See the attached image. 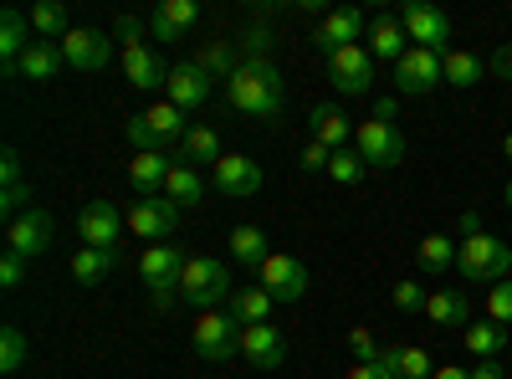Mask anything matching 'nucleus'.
<instances>
[{"instance_id":"nucleus-1","label":"nucleus","mask_w":512,"mask_h":379,"mask_svg":"<svg viewBox=\"0 0 512 379\" xmlns=\"http://www.w3.org/2000/svg\"><path fill=\"white\" fill-rule=\"evenodd\" d=\"M226 103L256 123H277L287 108V88H282V72L267 57H241L236 72L226 77Z\"/></svg>"},{"instance_id":"nucleus-2","label":"nucleus","mask_w":512,"mask_h":379,"mask_svg":"<svg viewBox=\"0 0 512 379\" xmlns=\"http://www.w3.org/2000/svg\"><path fill=\"white\" fill-rule=\"evenodd\" d=\"M456 272L466 277V282H507L512 277V246H502L497 236H487V231H472L461 246H456Z\"/></svg>"},{"instance_id":"nucleus-3","label":"nucleus","mask_w":512,"mask_h":379,"mask_svg":"<svg viewBox=\"0 0 512 379\" xmlns=\"http://www.w3.org/2000/svg\"><path fill=\"white\" fill-rule=\"evenodd\" d=\"M231 267L226 262H216V257H190L185 262V272H180V303H190V308H200V313H210L216 303H231Z\"/></svg>"},{"instance_id":"nucleus-4","label":"nucleus","mask_w":512,"mask_h":379,"mask_svg":"<svg viewBox=\"0 0 512 379\" xmlns=\"http://www.w3.org/2000/svg\"><path fill=\"white\" fill-rule=\"evenodd\" d=\"M190 344H195V354H200V359L226 364V359H236V354H241V323H236L231 313H221V308H210V313H200V318H195Z\"/></svg>"},{"instance_id":"nucleus-5","label":"nucleus","mask_w":512,"mask_h":379,"mask_svg":"<svg viewBox=\"0 0 512 379\" xmlns=\"http://www.w3.org/2000/svg\"><path fill=\"white\" fill-rule=\"evenodd\" d=\"M354 144H359V159L369 164V170H395V164L405 159V134L395 129L390 118H364L354 129Z\"/></svg>"},{"instance_id":"nucleus-6","label":"nucleus","mask_w":512,"mask_h":379,"mask_svg":"<svg viewBox=\"0 0 512 379\" xmlns=\"http://www.w3.org/2000/svg\"><path fill=\"white\" fill-rule=\"evenodd\" d=\"M400 21H405V36H410V47H425V52H451L446 41H451V21L446 11L436 6H425V0H405L400 6Z\"/></svg>"},{"instance_id":"nucleus-7","label":"nucleus","mask_w":512,"mask_h":379,"mask_svg":"<svg viewBox=\"0 0 512 379\" xmlns=\"http://www.w3.org/2000/svg\"><path fill=\"white\" fill-rule=\"evenodd\" d=\"M328 82L344 98H364V93H374V57H369V47L359 41V47H344V52H333L328 57Z\"/></svg>"},{"instance_id":"nucleus-8","label":"nucleus","mask_w":512,"mask_h":379,"mask_svg":"<svg viewBox=\"0 0 512 379\" xmlns=\"http://www.w3.org/2000/svg\"><path fill=\"white\" fill-rule=\"evenodd\" d=\"M180 226V205L169 195H139L134 205H128V231H134L139 241H164L169 231Z\"/></svg>"},{"instance_id":"nucleus-9","label":"nucleus","mask_w":512,"mask_h":379,"mask_svg":"<svg viewBox=\"0 0 512 379\" xmlns=\"http://www.w3.org/2000/svg\"><path fill=\"white\" fill-rule=\"evenodd\" d=\"M441 52H425V47H410L400 62H395V88L405 93V98H420V93H431V88H441L446 82V72H441Z\"/></svg>"},{"instance_id":"nucleus-10","label":"nucleus","mask_w":512,"mask_h":379,"mask_svg":"<svg viewBox=\"0 0 512 379\" xmlns=\"http://www.w3.org/2000/svg\"><path fill=\"white\" fill-rule=\"evenodd\" d=\"M57 47H62V62H67V67L98 72V67H108V57H113V36H108V31H93V26H72Z\"/></svg>"},{"instance_id":"nucleus-11","label":"nucleus","mask_w":512,"mask_h":379,"mask_svg":"<svg viewBox=\"0 0 512 379\" xmlns=\"http://www.w3.org/2000/svg\"><path fill=\"white\" fill-rule=\"evenodd\" d=\"M256 272H262V287L272 292V303H297L308 292V267L297 257H287V251H272Z\"/></svg>"},{"instance_id":"nucleus-12","label":"nucleus","mask_w":512,"mask_h":379,"mask_svg":"<svg viewBox=\"0 0 512 379\" xmlns=\"http://www.w3.org/2000/svg\"><path fill=\"white\" fill-rule=\"evenodd\" d=\"M359 36H369V16L359 6H338L318 21V52H344V47H359Z\"/></svg>"},{"instance_id":"nucleus-13","label":"nucleus","mask_w":512,"mask_h":379,"mask_svg":"<svg viewBox=\"0 0 512 379\" xmlns=\"http://www.w3.org/2000/svg\"><path fill=\"white\" fill-rule=\"evenodd\" d=\"M123 226H128V216H118V205H113V200H93V205H82V216H77V236H82V246H103V251L118 246Z\"/></svg>"},{"instance_id":"nucleus-14","label":"nucleus","mask_w":512,"mask_h":379,"mask_svg":"<svg viewBox=\"0 0 512 379\" xmlns=\"http://www.w3.org/2000/svg\"><path fill=\"white\" fill-rule=\"evenodd\" d=\"M52 246V216L41 205H31L26 216H16L11 221V231H6V251H16V257H41V251Z\"/></svg>"},{"instance_id":"nucleus-15","label":"nucleus","mask_w":512,"mask_h":379,"mask_svg":"<svg viewBox=\"0 0 512 379\" xmlns=\"http://www.w3.org/2000/svg\"><path fill=\"white\" fill-rule=\"evenodd\" d=\"M210 180H216L221 195L246 200V195L262 190V164L246 159V154H221V159H216V170H210Z\"/></svg>"},{"instance_id":"nucleus-16","label":"nucleus","mask_w":512,"mask_h":379,"mask_svg":"<svg viewBox=\"0 0 512 379\" xmlns=\"http://www.w3.org/2000/svg\"><path fill=\"white\" fill-rule=\"evenodd\" d=\"M405 21L395 16V11H379V16H369V36H364V47H369V57L374 62H400L410 47H405Z\"/></svg>"},{"instance_id":"nucleus-17","label":"nucleus","mask_w":512,"mask_h":379,"mask_svg":"<svg viewBox=\"0 0 512 379\" xmlns=\"http://www.w3.org/2000/svg\"><path fill=\"white\" fill-rule=\"evenodd\" d=\"M210 82H216V77H210L200 62H180V67H169V82H164V93H169V103H175V108H200L205 98H210Z\"/></svg>"},{"instance_id":"nucleus-18","label":"nucleus","mask_w":512,"mask_h":379,"mask_svg":"<svg viewBox=\"0 0 512 379\" xmlns=\"http://www.w3.org/2000/svg\"><path fill=\"white\" fill-rule=\"evenodd\" d=\"M241 359L251 369H277L287 359V339L272 323H251V328H241Z\"/></svg>"},{"instance_id":"nucleus-19","label":"nucleus","mask_w":512,"mask_h":379,"mask_svg":"<svg viewBox=\"0 0 512 379\" xmlns=\"http://www.w3.org/2000/svg\"><path fill=\"white\" fill-rule=\"evenodd\" d=\"M123 77L128 82H134V88H164V82H169V62L154 52V47H144V41H139V47H123Z\"/></svg>"},{"instance_id":"nucleus-20","label":"nucleus","mask_w":512,"mask_h":379,"mask_svg":"<svg viewBox=\"0 0 512 379\" xmlns=\"http://www.w3.org/2000/svg\"><path fill=\"white\" fill-rule=\"evenodd\" d=\"M425 318L436 328H466L472 323V298H466L461 287H431V298H425Z\"/></svg>"},{"instance_id":"nucleus-21","label":"nucleus","mask_w":512,"mask_h":379,"mask_svg":"<svg viewBox=\"0 0 512 379\" xmlns=\"http://www.w3.org/2000/svg\"><path fill=\"white\" fill-rule=\"evenodd\" d=\"M308 123H313V139L328 144V149H349V144H354V129H359V123L338 108V103H318Z\"/></svg>"},{"instance_id":"nucleus-22","label":"nucleus","mask_w":512,"mask_h":379,"mask_svg":"<svg viewBox=\"0 0 512 379\" xmlns=\"http://www.w3.org/2000/svg\"><path fill=\"white\" fill-rule=\"evenodd\" d=\"M379 369L390 374V379H436V359L415 349V344H395V349H384L379 354Z\"/></svg>"},{"instance_id":"nucleus-23","label":"nucleus","mask_w":512,"mask_h":379,"mask_svg":"<svg viewBox=\"0 0 512 379\" xmlns=\"http://www.w3.org/2000/svg\"><path fill=\"white\" fill-rule=\"evenodd\" d=\"M195 21H200V6H195V0H159L154 16H149V26H154L159 41H180Z\"/></svg>"},{"instance_id":"nucleus-24","label":"nucleus","mask_w":512,"mask_h":379,"mask_svg":"<svg viewBox=\"0 0 512 379\" xmlns=\"http://www.w3.org/2000/svg\"><path fill=\"white\" fill-rule=\"evenodd\" d=\"M185 262H190L185 251H180V246H164V241H154V246L139 251V272H144V282H180Z\"/></svg>"},{"instance_id":"nucleus-25","label":"nucleus","mask_w":512,"mask_h":379,"mask_svg":"<svg viewBox=\"0 0 512 379\" xmlns=\"http://www.w3.org/2000/svg\"><path fill=\"white\" fill-rule=\"evenodd\" d=\"M169 170H175V159H164L159 149L149 154H134V164H128V185H134L139 195H164V180Z\"/></svg>"},{"instance_id":"nucleus-26","label":"nucleus","mask_w":512,"mask_h":379,"mask_svg":"<svg viewBox=\"0 0 512 379\" xmlns=\"http://www.w3.org/2000/svg\"><path fill=\"white\" fill-rule=\"evenodd\" d=\"M31 47V16H21L16 6L0 11V57H6V72H16V62Z\"/></svg>"},{"instance_id":"nucleus-27","label":"nucleus","mask_w":512,"mask_h":379,"mask_svg":"<svg viewBox=\"0 0 512 379\" xmlns=\"http://www.w3.org/2000/svg\"><path fill=\"white\" fill-rule=\"evenodd\" d=\"M113 272H118V246H113V251H103V246L72 251V277H77L82 287H98V282H108Z\"/></svg>"},{"instance_id":"nucleus-28","label":"nucleus","mask_w":512,"mask_h":379,"mask_svg":"<svg viewBox=\"0 0 512 379\" xmlns=\"http://www.w3.org/2000/svg\"><path fill=\"white\" fill-rule=\"evenodd\" d=\"M62 67H67V62H62V47H57V41H31L26 57L16 62V72H21L26 82H52Z\"/></svg>"},{"instance_id":"nucleus-29","label":"nucleus","mask_w":512,"mask_h":379,"mask_svg":"<svg viewBox=\"0 0 512 379\" xmlns=\"http://www.w3.org/2000/svg\"><path fill=\"white\" fill-rule=\"evenodd\" d=\"M226 313H231L241 328L267 323V313H272V292H267V287H236V292H231V303H226Z\"/></svg>"},{"instance_id":"nucleus-30","label":"nucleus","mask_w":512,"mask_h":379,"mask_svg":"<svg viewBox=\"0 0 512 379\" xmlns=\"http://www.w3.org/2000/svg\"><path fill=\"white\" fill-rule=\"evenodd\" d=\"M180 149H185V164H210V170H216V159H221V134L210 129V123H195V129L180 139Z\"/></svg>"},{"instance_id":"nucleus-31","label":"nucleus","mask_w":512,"mask_h":379,"mask_svg":"<svg viewBox=\"0 0 512 379\" xmlns=\"http://www.w3.org/2000/svg\"><path fill=\"white\" fill-rule=\"evenodd\" d=\"M231 257H236L241 267H262V262L272 257L267 231H262V226H236V231H231Z\"/></svg>"},{"instance_id":"nucleus-32","label":"nucleus","mask_w":512,"mask_h":379,"mask_svg":"<svg viewBox=\"0 0 512 379\" xmlns=\"http://www.w3.org/2000/svg\"><path fill=\"white\" fill-rule=\"evenodd\" d=\"M144 123H149V129H154V139L159 144H169V139H185L190 134V123H185V108H175V103H154L149 113H144Z\"/></svg>"},{"instance_id":"nucleus-33","label":"nucleus","mask_w":512,"mask_h":379,"mask_svg":"<svg viewBox=\"0 0 512 379\" xmlns=\"http://www.w3.org/2000/svg\"><path fill=\"white\" fill-rule=\"evenodd\" d=\"M164 195L175 200V205H200V200H205V180H200L195 164H175V170H169V180H164Z\"/></svg>"},{"instance_id":"nucleus-34","label":"nucleus","mask_w":512,"mask_h":379,"mask_svg":"<svg viewBox=\"0 0 512 379\" xmlns=\"http://www.w3.org/2000/svg\"><path fill=\"white\" fill-rule=\"evenodd\" d=\"M461 344L472 349L477 359H497V354L507 349V328H502V323H492V318H487V323H472V328L461 333Z\"/></svg>"},{"instance_id":"nucleus-35","label":"nucleus","mask_w":512,"mask_h":379,"mask_svg":"<svg viewBox=\"0 0 512 379\" xmlns=\"http://www.w3.org/2000/svg\"><path fill=\"white\" fill-rule=\"evenodd\" d=\"M415 262L425 267V272H446V267H456V241L451 236H425L420 246H415Z\"/></svg>"},{"instance_id":"nucleus-36","label":"nucleus","mask_w":512,"mask_h":379,"mask_svg":"<svg viewBox=\"0 0 512 379\" xmlns=\"http://www.w3.org/2000/svg\"><path fill=\"white\" fill-rule=\"evenodd\" d=\"M441 72H446L451 88H477V82H482V57L477 52H446Z\"/></svg>"},{"instance_id":"nucleus-37","label":"nucleus","mask_w":512,"mask_h":379,"mask_svg":"<svg viewBox=\"0 0 512 379\" xmlns=\"http://www.w3.org/2000/svg\"><path fill=\"white\" fill-rule=\"evenodd\" d=\"M31 31L41 41H62L72 26H67V11L57 6V0H41V6H31Z\"/></svg>"},{"instance_id":"nucleus-38","label":"nucleus","mask_w":512,"mask_h":379,"mask_svg":"<svg viewBox=\"0 0 512 379\" xmlns=\"http://www.w3.org/2000/svg\"><path fill=\"white\" fill-rule=\"evenodd\" d=\"M195 62H200L210 77H221V82H226V77L236 72V47H231V41H210V47H205Z\"/></svg>"},{"instance_id":"nucleus-39","label":"nucleus","mask_w":512,"mask_h":379,"mask_svg":"<svg viewBox=\"0 0 512 379\" xmlns=\"http://www.w3.org/2000/svg\"><path fill=\"white\" fill-rule=\"evenodd\" d=\"M26 354H31L26 333H21V328H0V369H6V374H16V369L26 364Z\"/></svg>"},{"instance_id":"nucleus-40","label":"nucleus","mask_w":512,"mask_h":379,"mask_svg":"<svg viewBox=\"0 0 512 379\" xmlns=\"http://www.w3.org/2000/svg\"><path fill=\"white\" fill-rule=\"evenodd\" d=\"M364 170H369V164L359 159V149H333L328 175H333L338 185H359V180H364Z\"/></svg>"},{"instance_id":"nucleus-41","label":"nucleus","mask_w":512,"mask_h":379,"mask_svg":"<svg viewBox=\"0 0 512 379\" xmlns=\"http://www.w3.org/2000/svg\"><path fill=\"white\" fill-rule=\"evenodd\" d=\"M425 298H431V287H420V282H395L390 287V303L400 308V313H425Z\"/></svg>"},{"instance_id":"nucleus-42","label":"nucleus","mask_w":512,"mask_h":379,"mask_svg":"<svg viewBox=\"0 0 512 379\" xmlns=\"http://www.w3.org/2000/svg\"><path fill=\"white\" fill-rule=\"evenodd\" d=\"M487 318H492V323H502V328H512V277H507V282H497V287L487 292Z\"/></svg>"},{"instance_id":"nucleus-43","label":"nucleus","mask_w":512,"mask_h":379,"mask_svg":"<svg viewBox=\"0 0 512 379\" xmlns=\"http://www.w3.org/2000/svg\"><path fill=\"white\" fill-rule=\"evenodd\" d=\"M349 354H354V364H379V344H374V333L369 328H349Z\"/></svg>"},{"instance_id":"nucleus-44","label":"nucleus","mask_w":512,"mask_h":379,"mask_svg":"<svg viewBox=\"0 0 512 379\" xmlns=\"http://www.w3.org/2000/svg\"><path fill=\"white\" fill-rule=\"evenodd\" d=\"M328 164H333V149L328 144H308L303 154H297V170H303V175H328Z\"/></svg>"},{"instance_id":"nucleus-45","label":"nucleus","mask_w":512,"mask_h":379,"mask_svg":"<svg viewBox=\"0 0 512 379\" xmlns=\"http://www.w3.org/2000/svg\"><path fill=\"white\" fill-rule=\"evenodd\" d=\"M0 210H6V221L26 216V210H31V185H6V195H0Z\"/></svg>"},{"instance_id":"nucleus-46","label":"nucleus","mask_w":512,"mask_h":379,"mask_svg":"<svg viewBox=\"0 0 512 379\" xmlns=\"http://www.w3.org/2000/svg\"><path fill=\"white\" fill-rule=\"evenodd\" d=\"M236 47H241L246 57H267V47H272V31H267V26H246Z\"/></svg>"},{"instance_id":"nucleus-47","label":"nucleus","mask_w":512,"mask_h":379,"mask_svg":"<svg viewBox=\"0 0 512 379\" xmlns=\"http://www.w3.org/2000/svg\"><path fill=\"white\" fill-rule=\"evenodd\" d=\"M128 144H134L139 154L159 149V139H154V129H149V123H144V113H139V118H128Z\"/></svg>"},{"instance_id":"nucleus-48","label":"nucleus","mask_w":512,"mask_h":379,"mask_svg":"<svg viewBox=\"0 0 512 379\" xmlns=\"http://www.w3.org/2000/svg\"><path fill=\"white\" fill-rule=\"evenodd\" d=\"M149 303L159 308V313H169L180 303V282H149Z\"/></svg>"},{"instance_id":"nucleus-49","label":"nucleus","mask_w":512,"mask_h":379,"mask_svg":"<svg viewBox=\"0 0 512 379\" xmlns=\"http://www.w3.org/2000/svg\"><path fill=\"white\" fill-rule=\"evenodd\" d=\"M113 36L123 41V47H139V36H144V21H139V16H118V21H113Z\"/></svg>"},{"instance_id":"nucleus-50","label":"nucleus","mask_w":512,"mask_h":379,"mask_svg":"<svg viewBox=\"0 0 512 379\" xmlns=\"http://www.w3.org/2000/svg\"><path fill=\"white\" fill-rule=\"evenodd\" d=\"M21 277H26V257L6 251V257H0V282H6V287H21Z\"/></svg>"},{"instance_id":"nucleus-51","label":"nucleus","mask_w":512,"mask_h":379,"mask_svg":"<svg viewBox=\"0 0 512 379\" xmlns=\"http://www.w3.org/2000/svg\"><path fill=\"white\" fill-rule=\"evenodd\" d=\"M0 175H6V185H21V154L16 149L0 154Z\"/></svg>"},{"instance_id":"nucleus-52","label":"nucleus","mask_w":512,"mask_h":379,"mask_svg":"<svg viewBox=\"0 0 512 379\" xmlns=\"http://www.w3.org/2000/svg\"><path fill=\"white\" fill-rule=\"evenodd\" d=\"M472 379H507V369L497 364V359H477V369H466Z\"/></svg>"},{"instance_id":"nucleus-53","label":"nucleus","mask_w":512,"mask_h":379,"mask_svg":"<svg viewBox=\"0 0 512 379\" xmlns=\"http://www.w3.org/2000/svg\"><path fill=\"white\" fill-rule=\"evenodd\" d=\"M492 72L512 82V41H507V47H497V57H492Z\"/></svg>"},{"instance_id":"nucleus-54","label":"nucleus","mask_w":512,"mask_h":379,"mask_svg":"<svg viewBox=\"0 0 512 379\" xmlns=\"http://www.w3.org/2000/svg\"><path fill=\"white\" fill-rule=\"evenodd\" d=\"M344 379H390V374H384L379 364H354V369H349Z\"/></svg>"},{"instance_id":"nucleus-55","label":"nucleus","mask_w":512,"mask_h":379,"mask_svg":"<svg viewBox=\"0 0 512 379\" xmlns=\"http://www.w3.org/2000/svg\"><path fill=\"white\" fill-rule=\"evenodd\" d=\"M436 379H472V374L456 369V364H441V369H436Z\"/></svg>"},{"instance_id":"nucleus-56","label":"nucleus","mask_w":512,"mask_h":379,"mask_svg":"<svg viewBox=\"0 0 512 379\" xmlns=\"http://www.w3.org/2000/svg\"><path fill=\"white\" fill-rule=\"evenodd\" d=\"M502 154H507V159H512V134H507V139H502Z\"/></svg>"},{"instance_id":"nucleus-57","label":"nucleus","mask_w":512,"mask_h":379,"mask_svg":"<svg viewBox=\"0 0 512 379\" xmlns=\"http://www.w3.org/2000/svg\"><path fill=\"white\" fill-rule=\"evenodd\" d=\"M502 200H507V205H512V180H507V190H502Z\"/></svg>"}]
</instances>
